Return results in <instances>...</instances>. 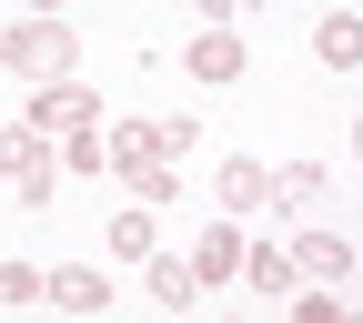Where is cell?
<instances>
[{"label":"cell","instance_id":"obj_1","mask_svg":"<svg viewBox=\"0 0 363 323\" xmlns=\"http://www.w3.org/2000/svg\"><path fill=\"white\" fill-rule=\"evenodd\" d=\"M101 152H111V172L131 182V202H142V212H172L182 182H172V142H162V121H111Z\"/></svg>","mask_w":363,"mask_h":323},{"label":"cell","instance_id":"obj_2","mask_svg":"<svg viewBox=\"0 0 363 323\" xmlns=\"http://www.w3.org/2000/svg\"><path fill=\"white\" fill-rule=\"evenodd\" d=\"M0 71H11V81H30V91H40V81H81V31L30 11V21H11V31H0Z\"/></svg>","mask_w":363,"mask_h":323},{"label":"cell","instance_id":"obj_3","mask_svg":"<svg viewBox=\"0 0 363 323\" xmlns=\"http://www.w3.org/2000/svg\"><path fill=\"white\" fill-rule=\"evenodd\" d=\"M0 182H11V202H51V182H61L51 131H30V121H11V131H0Z\"/></svg>","mask_w":363,"mask_h":323},{"label":"cell","instance_id":"obj_4","mask_svg":"<svg viewBox=\"0 0 363 323\" xmlns=\"http://www.w3.org/2000/svg\"><path fill=\"white\" fill-rule=\"evenodd\" d=\"M30 131H101V91L91 81H40L30 91Z\"/></svg>","mask_w":363,"mask_h":323},{"label":"cell","instance_id":"obj_5","mask_svg":"<svg viewBox=\"0 0 363 323\" xmlns=\"http://www.w3.org/2000/svg\"><path fill=\"white\" fill-rule=\"evenodd\" d=\"M182 71H192V81H252V51H242V31H192Z\"/></svg>","mask_w":363,"mask_h":323},{"label":"cell","instance_id":"obj_6","mask_svg":"<svg viewBox=\"0 0 363 323\" xmlns=\"http://www.w3.org/2000/svg\"><path fill=\"white\" fill-rule=\"evenodd\" d=\"M212 202L233 212V222H242V212H262V202H272V162H252V152H233V162L212 172Z\"/></svg>","mask_w":363,"mask_h":323},{"label":"cell","instance_id":"obj_7","mask_svg":"<svg viewBox=\"0 0 363 323\" xmlns=\"http://www.w3.org/2000/svg\"><path fill=\"white\" fill-rule=\"evenodd\" d=\"M242 253H252V243H242V222L222 212V222H212V233L182 253V263H192V283H233V273H242Z\"/></svg>","mask_w":363,"mask_h":323},{"label":"cell","instance_id":"obj_8","mask_svg":"<svg viewBox=\"0 0 363 323\" xmlns=\"http://www.w3.org/2000/svg\"><path fill=\"white\" fill-rule=\"evenodd\" d=\"M40 293H51L61 313H111V273H91V263H61V273H40Z\"/></svg>","mask_w":363,"mask_h":323},{"label":"cell","instance_id":"obj_9","mask_svg":"<svg viewBox=\"0 0 363 323\" xmlns=\"http://www.w3.org/2000/svg\"><path fill=\"white\" fill-rule=\"evenodd\" d=\"M313 61H323V71H353L363 61V21L353 11H323V21H313Z\"/></svg>","mask_w":363,"mask_h":323},{"label":"cell","instance_id":"obj_10","mask_svg":"<svg viewBox=\"0 0 363 323\" xmlns=\"http://www.w3.org/2000/svg\"><path fill=\"white\" fill-rule=\"evenodd\" d=\"M101 243H111V263H152V253H162V222L131 202V212H111V233H101Z\"/></svg>","mask_w":363,"mask_h":323},{"label":"cell","instance_id":"obj_11","mask_svg":"<svg viewBox=\"0 0 363 323\" xmlns=\"http://www.w3.org/2000/svg\"><path fill=\"white\" fill-rule=\"evenodd\" d=\"M242 283H252V293H272V303H293V293H303V273H293V253L252 243V253H242Z\"/></svg>","mask_w":363,"mask_h":323},{"label":"cell","instance_id":"obj_12","mask_svg":"<svg viewBox=\"0 0 363 323\" xmlns=\"http://www.w3.org/2000/svg\"><path fill=\"white\" fill-rule=\"evenodd\" d=\"M293 273H303V283H343V273H353V243L303 233V243H293Z\"/></svg>","mask_w":363,"mask_h":323},{"label":"cell","instance_id":"obj_13","mask_svg":"<svg viewBox=\"0 0 363 323\" xmlns=\"http://www.w3.org/2000/svg\"><path fill=\"white\" fill-rule=\"evenodd\" d=\"M142 293H152V313H182V303L202 293V283H192V263H172V253H152V263H142Z\"/></svg>","mask_w":363,"mask_h":323},{"label":"cell","instance_id":"obj_14","mask_svg":"<svg viewBox=\"0 0 363 323\" xmlns=\"http://www.w3.org/2000/svg\"><path fill=\"white\" fill-rule=\"evenodd\" d=\"M272 202H283V212H313V202H323V162H293V172H272Z\"/></svg>","mask_w":363,"mask_h":323},{"label":"cell","instance_id":"obj_15","mask_svg":"<svg viewBox=\"0 0 363 323\" xmlns=\"http://www.w3.org/2000/svg\"><path fill=\"white\" fill-rule=\"evenodd\" d=\"M61 162H71V172H111V152H101V131H61Z\"/></svg>","mask_w":363,"mask_h":323},{"label":"cell","instance_id":"obj_16","mask_svg":"<svg viewBox=\"0 0 363 323\" xmlns=\"http://www.w3.org/2000/svg\"><path fill=\"white\" fill-rule=\"evenodd\" d=\"M293 323H343V303H333V283H303V293H293Z\"/></svg>","mask_w":363,"mask_h":323},{"label":"cell","instance_id":"obj_17","mask_svg":"<svg viewBox=\"0 0 363 323\" xmlns=\"http://www.w3.org/2000/svg\"><path fill=\"white\" fill-rule=\"evenodd\" d=\"M30 11H40V21H61V11H71V0H30Z\"/></svg>","mask_w":363,"mask_h":323},{"label":"cell","instance_id":"obj_18","mask_svg":"<svg viewBox=\"0 0 363 323\" xmlns=\"http://www.w3.org/2000/svg\"><path fill=\"white\" fill-rule=\"evenodd\" d=\"M353 162H363V121H353Z\"/></svg>","mask_w":363,"mask_h":323},{"label":"cell","instance_id":"obj_19","mask_svg":"<svg viewBox=\"0 0 363 323\" xmlns=\"http://www.w3.org/2000/svg\"><path fill=\"white\" fill-rule=\"evenodd\" d=\"M233 11H252V0H233Z\"/></svg>","mask_w":363,"mask_h":323},{"label":"cell","instance_id":"obj_20","mask_svg":"<svg viewBox=\"0 0 363 323\" xmlns=\"http://www.w3.org/2000/svg\"><path fill=\"white\" fill-rule=\"evenodd\" d=\"M343 323H363V313H343Z\"/></svg>","mask_w":363,"mask_h":323}]
</instances>
